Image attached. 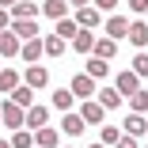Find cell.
Instances as JSON below:
<instances>
[{
	"mask_svg": "<svg viewBox=\"0 0 148 148\" xmlns=\"http://www.w3.org/2000/svg\"><path fill=\"white\" fill-rule=\"evenodd\" d=\"M114 87H118V95H122V99H129V95L140 91V76H137L133 69H122V72L114 76Z\"/></svg>",
	"mask_w": 148,
	"mask_h": 148,
	"instance_id": "6da1fadb",
	"label": "cell"
},
{
	"mask_svg": "<svg viewBox=\"0 0 148 148\" xmlns=\"http://www.w3.org/2000/svg\"><path fill=\"white\" fill-rule=\"evenodd\" d=\"M0 114H4V125H8V129H27V110L15 106L12 99L0 103Z\"/></svg>",
	"mask_w": 148,
	"mask_h": 148,
	"instance_id": "7a4b0ae2",
	"label": "cell"
},
{
	"mask_svg": "<svg viewBox=\"0 0 148 148\" xmlns=\"http://www.w3.org/2000/svg\"><path fill=\"white\" fill-rule=\"evenodd\" d=\"M69 87H72V95H76V99H84V103L99 95V87H95V80L87 76V72H80V76H72V84H69Z\"/></svg>",
	"mask_w": 148,
	"mask_h": 148,
	"instance_id": "3957f363",
	"label": "cell"
},
{
	"mask_svg": "<svg viewBox=\"0 0 148 148\" xmlns=\"http://www.w3.org/2000/svg\"><path fill=\"white\" fill-rule=\"evenodd\" d=\"M72 19L80 23V31H99V27H103V12H99L95 4H87V8H80V12H76Z\"/></svg>",
	"mask_w": 148,
	"mask_h": 148,
	"instance_id": "277c9868",
	"label": "cell"
},
{
	"mask_svg": "<svg viewBox=\"0 0 148 148\" xmlns=\"http://www.w3.org/2000/svg\"><path fill=\"white\" fill-rule=\"evenodd\" d=\"M23 84L34 87V91L46 87V84H49V69H46V65H27V69H23Z\"/></svg>",
	"mask_w": 148,
	"mask_h": 148,
	"instance_id": "5b68a950",
	"label": "cell"
},
{
	"mask_svg": "<svg viewBox=\"0 0 148 148\" xmlns=\"http://www.w3.org/2000/svg\"><path fill=\"white\" fill-rule=\"evenodd\" d=\"M103 31H106V38L122 42V38H129V19H125V15H110V19L103 23Z\"/></svg>",
	"mask_w": 148,
	"mask_h": 148,
	"instance_id": "8992f818",
	"label": "cell"
},
{
	"mask_svg": "<svg viewBox=\"0 0 148 148\" xmlns=\"http://www.w3.org/2000/svg\"><path fill=\"white\" fill-rule=\"evenodd\" d=\"M80 118L87 125H103V118H106V106L99 103V99H87L84 106H80Z\"/></svg>",
	"mask_w": 148,
	"mask_h": 148,
	"instance_id": "52a82bcc",
	"label": "cell"
},
{
	"mask_svg": "<svg viewBox=\"0 0 148 148\" xmlns=\"http://www.w3.org/2000/svg\"><path fill=\"white\" fill-rule=\"evenodd\" d=\"M42 57H46V42H42V38H34V42H23L19 61H27V65H38Z\"/></svg>",
	"mask_w": 148,
	"mask_h": 148,
	"instance_id": "ba28073f",
	"label": "cell"
},
{
	"mask_svg": "<svg viewBox=\"0 0 148 148\" xmlns=\"http://www.w3.org/2000/svg\"><path fill=\"white\" fill-rule=\"evenodd\" d=\"M46 122H49V106H31V110H27V129H31V133H38V129H46Z\"/></svg>",
	"mask_w": 148,
	"mask_h": 148,
	"instance_id": "9c48e42d",
	"label": "cell"
},
{
	"mask_svg": "<svg viewBox=\"0 0 148 148\" xmlns=\"http://www.w3.org/2000/svg\"><path fill=\"white\" fill-rule=\"evenodd\" d=\"M19 53H23V38L12 34V31H4L0 34V57H19Z\"/></svg>",
	"mask_w": 148,
	"mask_h": 148,
	"instance_id": "30bf717a",
	"label": "cell"
},
{
	"mask_svg": "<svg viewBox=\"0 0 148 148\" xmlns=\"http://www.w3.org/2000/svg\"><path fill=\"white\" fill-rule=\"evenodd\" d=\"M129 42L137 49H148V19H133L129 23Z\"/></svg>",
	"mask_w": 148,
	"mask_h": 148,
	"instance_id": "8fae6325",
	"label": "cell"
},
{
	"mask_svg": "<svg viewBox=\"0 0 148 148\" xmlns=\"http://www.w3.org/2000/svg\"><path fill=\"white\" fill-rule=\"evenodd\" d=\"M12 34H19L23 42H34L38 38V19H15L12 23Z\"/></svg>",
	"mask_w": 148,
	"mask_h": 148,
	"instance_id": "7c38bea8",
	"label": "cell"
},
{
	"mask_svg": "<svg viewBox=\"0 0 148 148\" xmlns=\"http://www.w3.org/2000/svg\"><path fill=\"white\" fill-rule=\"evenodd\" d=\"M19 84H23V72H15V69H8V65L0 69V95H12Z\"/></svg>",
	"mask_w": 148,
	"mask_h": 148,
	"instance_id": "4fadbf2b",
	"label": "cell"
},
{
	"mask_svg": "<svg viewBox=\"0 0 148 148\" xmlns=\"http://www.w3.org/2000/svg\"><path fill=\"white\" fill-rule=\"evenodd\" d=\"M84 72L91 76V80H106V76H110V61H103V57L91 53V57H87V65H84Z\"/></svg>",
	"mask_w": 148,
	"mask_h": 148,
	"instance_id": "5bb4252c",
	"label": "cell"
},
{
	"mask_svg": "<svg viewBox=\"0 0 148 148\" xmlns=\"http://www.w3.org/2000/svg\"><path fill=\"white\" fill-rule=\"evenodd\" d=\"M95 38H99L95 31H80V34L72 38V49L84 53V57H91V53H95Z\"/></svg>",
	"mask_w": 148,
	"mask_h": 148,
	"instance_id": "9a60e30c",
	"label": "cell"
},
{
	"mask_svg": "<svg viewBox=\"0 0 148 148\" xmlns=\"http://www.w3.org/2000/svg\"><path fill=\"white\" fill-rule=\"evenodd\" d=\"M122 125H125V137H144L148 133V118L144 114H125Z\"/></svg>",
	"mask_w": 148,
	"mask_h": 148,
	"instance_id": "2e32d148",
	"label": "cell"
},
{
	"mask_svg": "<svg viewBox=\"0 0 148 148\" xmlns=\"http://www.w3.org/2000/svg\"><path fill=\"white\" fill-rule=\"evenodd\" d=\"M72 103H76L72 87H57V91H53V110H61V114H72Z\"/></svg>",
	"mask_w": 148,
	"mask_h": 148,
	"instance_id": "e0dca14e",
	"label": "cell"
},
{
	"mask_svg": "<svg viewBox=\"0 0 148 148\" xmlns=\"http://www.w3.org/2000/svg\"><path fill=\"white\" fill-rule=\"evenodd\" d=\"M57 140H61V129H53V125L34 133V148H57Z\"/></svg>",
	"mask_w": 148,
	"mask_h": 148,
	"instance_id": "ac0fdd59",
	"label": "cell"
},
{
	"mask_svg": "<svg viewBox=\"0 0 148 148\" xmlns=\"http://www.w3.org/2000/svg\"><path fill=\"white\" fill-rule=\"evenodd\" d=\"M8 99H12L15 106H23V110H31V106H34V87H27V84H19V87H15V91H12Z\"/></svg>",
	"mask_w": 148,
	"mask_h": 148,
	"instance_id": "d6986e66",
	"label": "cell"
},
{
	"mask_svg": "<svg viewBox=\"0 0 148 148\" xmlns=\"http://www.w3.org/2000/svg\"><path fill=\"white\" fill-rule=\"evenodd\" d=\"M69 0H46L42 4V15H49V19H69Z\"/></svg>",
	"mask_w": 148,
	"mask_h": 148,
	"instance_id": "ffe728a7",
	"label": "cell"
},
{
	"mask_svg": "<svg viewBox=\"0 0 148 148\" xmlns=\"http://www.w3.org/2000/svg\"><path fill=\"white\" fill-rule=\"evenodd\" d=\"M42 15V4H31V0H19L12 8V19H38Z\"/></svg>",
	"mask_w": 148,
	"mask_h": 148,
	"instance_id": "44dd1931",
	"label": "cell"
},
{
	"mask_svg": "<svg viewBox=\"0 0 148 148\" xmlns=\"http://www.w3.org/2000/svg\"><path fill=\"white\" fill-rule=\"evenodd\" d=\"M53 34H57V38H65V42H72V38L80 34V23H76V19H57Z\"/></svg>",
	"mask_w": 148,
	"mask_h": 148,
	"instance_id": "7402d4cb",
	"label": "cell"
},
{
	"mask_svg": "<svg viewBox=\"0 0 148 148\" xmlns=\"http://www.w3.org/2000/svg\"><path fill=\"white\" fill-rule=\"evenodd\" d=\"M95 99H99V103H103L106 110H118V106L125 103L122 95H118V87H99V95H95Z\"/></svg>",
	"mask_w": 148,
	"mask_h": 148,
	"instance_id": "603a6c76",
	"label": "cell"
},
{
	"mask_svg": "<svg viewBox=\"0 0 148 148\" xmlns=\"http://www.w3.org/2000/svg\"><path fill=\"white\" fill-rule=\"evenodd\" d=\"M114 53H118V42H114V38H106V34H99V38H95V57L110 61Z\"/></svg>",
	"mask_w": 148,
	"mask_h": 148,
	"instance_id": "cb8c5ba5",
	"label": "cell"
},
{
	"mask_svg": "<svg viewBox=\"0 0 148 148\" xmlns=\"http://www.w3.org/2000/svg\"><path fill=\"white\" fill-rule=\"evenodd\" d=\"M61 129H65L69 137H80V133L87 129V122H84L80 114H65V122H61Z\"/></svg>",
	"mask_w": 148,
	"mask_h": 148,
	"instance_id": "d4e9b609",
	"label": "cell"
},
{
	"mask_svg": "<svg viewBox=\"0 0 148 148\" xmlns=\"http://www.w3.org/2000/svg\"><path fill=\"white\" fill-rule=\"evenodd\" d=\"M46 57H65V38H57V34H46Z\"/></svg>",
	"mask_w": 148,
	"mask_h": 148,
	"instance_id": "484cf974",
	"label": "cell"
},
{
	"mask_svg": "<svg viewBox=\"0 0 148 148\" xmlns=\"http://www.w3.org/2000/svg\"><path fill=\"white\" fill-rule=\"evenodd\" d=\"M129 114H148V91H144V87L137 95H129Z\"/></svg>",
	"mask_w": 148,
	"mask_h": 148,
	"instance_id": "4316f807",
	"label": "cell"
},
{
	"mask_svg": "<svg viewBox=\"0 0 148 148\" xmlns=\"http://www.w3.org/2000/svg\"><path fill=\"white\" fill-rule=\"evenodd\" d=\"M12 148H34V133L31 129H15L12 133Z\"/></svg>",
	"mask_w": 148,
	"mask_h": 148,
	"instance_id": "83f0119b",
	"label": "cell"
},
{
	"mask_svg": "<svg viewBox=\"0 0 148 148\" xmlns=\"http://www.w3.org/2000/svg\"><path fill=\"white\" fill-rule=\"evenodd\" d=\"M122 137H125V133L118 129V125H103V129H99V140H103L106 148H110V144H118V140H122Z\"/></svg>",
	"mask_w": 148,
	"mask_h": 148,
	"instance_id": "f1b7e54d",
	"label": "cell"
},
{
	"mask_svg": "<svg viewBox=\"0 0 148 148\" xmlns=\"http://www.w3.org/2000/svg\"><path fill=\"white\" fill-rule=\"evenodd\" d=\"M133 72H137V76H140V80H144V76H148V49H144V53H137V57H133Z\"/></svg>",
	"mask_w": 148,
	"mask_h": 148,
	"instance_id": "f546056e",
	"label": "cell"
},
{
	"mask_svg": "<svg viewBox=\"0 0 148 148\" xmlns=\"http://www.w3.org/2000/svg\"><path fill=\"white\" fill-rule=\"evenodd\" d=\"M125 8H129L133 15H140V19H144V15H148V0H125Z\"/></svg>",
	"mask_w": 148,
	"mask_h": 148,
	"instance_id": "4dcf8cb0",
	"label": "cell"
},
{
	"mask_svg": "<svg viewBox=\"0 0 148 148\" xmlns=\"http://www.w3.org/2000/svg\"><path fill=\"white\" fill-rule=\"evenodd\" d=\"M91 4H95L99 12H110V15H114V8H118V4H122V0H91Z\"/></svg>",
	"mask_w": 148,
	"mask_h": 148,
	"instance_id": "1f68e13d",
	"label": "cell"
},
{
	"mask_svg": "<svg viewBox=\"0 0 148 148\" xmlns=\"http://www.w3.org/2000/svg\"><path fill=\"white\" fill-rule=\"evenodd\" d=\"M12 23H15V19H12V12H4V8H0V34H4V31H12Z\"/></svg>",
	"mask_w": 148,
	"mask_h": 148,
	"instance_id": "d6a6232c",
	"label": "cell"
},
{
	"mask_svg": "<svg viewBox=\"0 0 148 148\" xmlns=\"http://www.w3.org/2000/svg\"><path fill=\"white\" fill-rule=\"evenodd\" d=\"M114 148H137V137H122V140H118Z\"/></svg>",
	"mask_w": 148,
	"mask_h": 148,
	"instance_id": "836d02e7",
	"label": "cell"
},
{
	"mask_svg": "<svg viewBox=\"0 0 148 148\" xmlns=\"http://www.w3.org/2000/svg\"><path fill=\"white\" fill-rule=\"evenodd\" d=\"M69 4H72V8L80 12V8H87V4H91V0H69Z\"/></svg>",
	"mask_w": 148,
	"mask_h": 148,
	"instance_id": "e575fe53",
	"label": "cell"
},
{
	"mask_svg": "<svg viewBox=\"0 0 148 148\" xmlns=\"http://www.w3.org/2000/svg\"><path fill=\"white\" fill-rule=\"evenodd\" d=\"M15 4H19V0H0V8H4V12H12Z\"/></svg>",
	"mask_w": 148,
	"mask_h": 148,
	"instance_id": "d590c367",
	"label": "cell"
},
{
	"mask_svg": "<svg viewBox=\"0 0 148 148\" xmlns=\"http://www.w3.org/2000/svg\"><path fill=\"white\" fill-rule=\"evenodd\" d=\"M87 148H106V144H103V140H91V144H87Z\"/></svg>",
	"mask_w": 148,
	"mask_h": 148,
	"instance_id": "8d00e7d4",
	"label": "cell"
},
{
	"mask_svg": "<svg viewBox=\"0 0 148 148\" xmlns=\"http://www.w3.org/2000/svg\"><path fill=\"white\" fill-rule=\"evenodd\" d=\"M0 148H12V140H0Z\"/></svg>",
	"mask_w": 148,
	"mask_h": 148,
	"instance_id": "74e56055",
	"label": "cell"
},
{
	"mask_svg": "<svg viewBox=\"0 0 148 148\" xmlns=\"http://www.w3.org/2000/svg\"><path fill=\"white\" fill-rule=\"evenodd\" d=\"M0 125H4V114H0Z\"/></svg>",
	"mask_w": 148,
	"mask_h": 148,
	"instance_id": "f35d334b",
	"label": "cell"
},
{
	"mask_svg": "<svg viewBox=\"0 0 148 148\" xmlns=\"http://www.w3.org/2000/svg\"><path fill=\"white\" fill-rule=\"evenodd\" d=\"M0 69H4V61H0Z\"/></svg>",
	"mask_w": 148,
	"mask_h": 148,
	"instance_id": "ab89813d",
	"label": "cell"
},
{
	"mask_svg": "<svg viewBox=\"0 0 148 148\" xmlns=\"http://www.w3.org/2000/svg\"><path fill=\"white\" fill-rule=\"evenodd\" d=\"M65 148H72V144H65Z\"/></svg>",
	"mask_w": 148,
	"mask_h": 148,
	"instance_id": "60d3db41",
	"label": "cell"
},
{
	"mask_svg": "<svg viewBox=\"0 0 148 148\" xmlns=\"http://www.w3.org/2000/svg\"><path fill=\"white\" fill-rule=\"evenodd\" d=\"M144 19H148V15H144Z\"/></svg>",
	"mask_w": 148,
	"mask_h": 148,
	"instance_id": "b9f144b4",
	"label": "cell"
},
{
	"mask_svg": "<svg viewBox=\"0 0 148 148\" xmlns=\"http://www.w3.org/2000/svg\"><path fill=\"white\" fill-rule=\"evenodd\" d=\"M144 148H148V144H144Z\"/></svg>",
	"mask_w": 148,
	"mask_h": 148,
	"instance_id": "7bdbcfd3",
	"label": "cell"
}]
</instances>
